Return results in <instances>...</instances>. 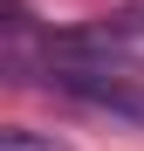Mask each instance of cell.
I'll return each mask as SVG.
<instances>
[{"label": "cell", "mask_w": 144, "mask_h": 151, "mask_svg": "<svg viewBox=\"0 0 144 151\" xmlns=\"http://www.w3.org/2000/svg\"><path fill=\"white\" fill-rule=\"evenodd\" d=\"M0 151H69L55 131H28V124H7L0 131Z\"/></svg>", "instance_id": "cell-2"}, {"label": "cell", "mask_w": 144, "mask_h": 151, "mask_svg": "<svg viewBox=\"0 0 144 151\" xmlns=\"http://www.w3.org/2000/svg\"><path fill=\"white\" fill-rule=\"evenodd\" d=\"M103 28H110V41L124 48V55H144V0H130L124 14H110Z\"/></svg>", "instance_id": "cell-1"}]
</instances>
